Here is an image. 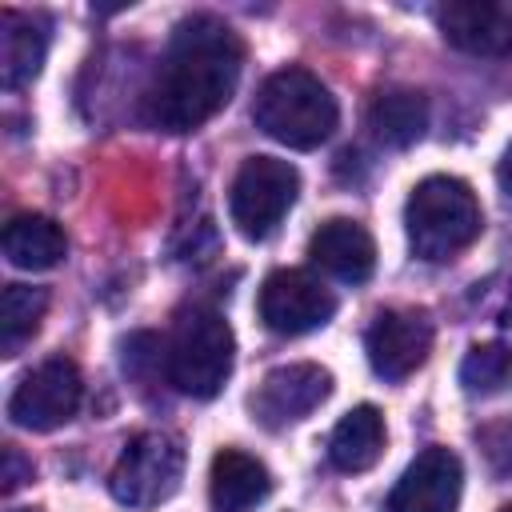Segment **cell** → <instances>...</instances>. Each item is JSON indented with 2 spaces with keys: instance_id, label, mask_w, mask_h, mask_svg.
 Segmentation results:
<instances>
[{
  "instance_id": "cell-20",
  "label": "cell",
  "mask_w": 512,
  "mask_h": 512,
  "mask_svg": "<svg viewBox=\"0 0 512 512\" xmlns=\"http://www.w3.org/2000/svg\"><path fill=\"white\" fill-rule=\"evenodd\" d=\"M512 376V348L500 344V340H488V344H472L468 356L460 360V384L464 392L472 396H492L508 384Z\"/></svg>"
},
{
  "instance_id": "cell-5",
  "label": "cell",
  "mask_w": 512,
  "mask_h": 512,
  "mask_svg": "<svg viewBox=\"0 0 512 512\" xmlns=\"http://www.w3.org/2000/svg\"><path fill=\"white\" fill-rule=\"evenodd\" d=\"M300 192V172L280 156H248L228 192V216L240 236L264 240L288 216Z\"/></svg>"
},
{
  "instance_id": "cell-24",
  "label": "cell",
  "mask_w": 512,
  "mask_h": 512,
  "mask_svg": "<svg viewBox=\"0 0 512 512\" xmlns=\"http://www.w3.org/2000/svg\"><path fill=\"white\" fill-rule=\"evenodd\" d=\"M500 512H512V504H504V508H500Z\"/></svg>"
},
{
  "instance_id": "cell-17",
  "label": "cell",
  "mask_w": 512,
  "mask_h": 512,
  "mask_svg": "<svg viewBox=\"0 0 512 512\" xmlns=\"http://www.w3.org/2000/svg\"><path fill=\"white\" fill-rule=\"evenodd\" d=\"M384 452V416L372 404L352 408L328 436V460L340 472H368Z\"/></svg>"
},
{
  "instance_id": "cell-8",
  "label": "cell",
  "mask_w": 512,
  "mask_h": 512,
  "mask_svg": "<svg viewBox=\"0 0 512 512\" xmlns=\"http://www.w3.org/2000/svg\"><path fill=\"white\" fill-rule=\"evenodd\" d=\"M336 312V296L300 268H280L260 288V320L280 336H304L324 328Z\"/></svg>"
},
{
  "instance_id": "cell-15",
  "label": "cell",
  "mask_w": 512,
  "mask_h": 512,
  "mask_svg": "<svg viewBox=\"0 0 512 512\" xmlns=\"http://www.w3.org/2000/svg\"><path fill=\"white\" fill-rule=\"evenodd\" d=\"M4 256L12 268L24 272H48L68 256V236L52 216L20 212L4 228Z\"/></svg>"
},
{
  "instance_id": "cell-16",
  "label": "cell",
  "mask_w": 512,
  "mask_h": 512,
  "mask_svg": "<svg viewBox=\"0 0 512 512\" xmlns=\"http://www.w3.org/2000/svg\"><path fill=\"white\" fill-rule=\"evenodd\" d=\"M368 128L388 148H408L428 128V96L416 88H384L368 108Z\"/></svg>"
},
{
  "instance_id": "cell-21",
  "label": "cell",
  "mask_w": 512,
  "mask_h": 512,
  "mask_svg": "<svg viewBox=\"0 0 512 512\" xmlns=\"http://www.w3.org/2000/svg\"><path fill=\"white\" fill-rule=\"evenodd\" d=\"M24 480H32V464H24L16 448H4V492L20 488Z\"/></svg>"
},
{
  "instance_id": "cell-7",
  "label": "cell",
  "mask_w": 512,
  "mask_h": 512,
  "mask_svg": "<svg viewBox=\"0 0 512 512\" xmlns=\"http://www.w3.org/2000/svg\"><path fill=\"white\" fill-rule=\"evenodd\" d=\"M80 396H84V380H80V368L68 360V356H52L44 364H36L12 392L8 400V416L12 424L20 428H32V432H52L60 424H68L80 408Z\"/></svg>"
},
{
  "instance_id": "cell-4",
  "label": "cell",
  "mask_w": 512,
  "mask_h": 512,
  "mask_svg": "<svg viewBox=\"0 0 512 512\" xmlns=\"http://www.w3.org/2000/svg\"><path fill=\"white\" fill-rule=\"evenodd\" d=\"M232 356H236V340L228 320L216 308H188L172 328L164 364H168V380L184 396L208 400L232 376Z\"/></svg>"
},
{
  "instance_id": "cell-6",
  "label": "cell",
  "mask_w": 512,
  "mask_h": 512,
  "mask_svg": "<svg viewBox=\"0 0 512 512\" xmlns=\"http://www.w3.org/2000/svg\"><path fill=\"white\" fill-rule=\"evenodd\" d=\"M180 476H184L180 440L168 432H140L116 456L108 488L124 508H156L180 488Z\"/></svg>"
},
{
  "instance_id": "cell-22",
  "label": "cell",
  "mask_w": 512,
  "mask_h": 512,
  "mask_svg": "<svg viewBox=\"0 0 512 512\" xmlns=\"http://www.w3.org/2000/svg\"><path fill=\"white\" fill-rule=\"evenodd\" d=\"M500 184H504V192L512 196V144H508L504 156H500Z\"/></svg>"
},
{
  "instance_id": "cell-19",
  "label": "cell",
  "mask_w": 512,
  "mask_h": 512,
  "mask_svg": "<svg viewBox=\"0 0 512 512\" xmlns=\"http://www.w3.org/2000/svg\"><path fill=\"white\" fill-rule=\"evenodd\" d=\"M44 308H48L44 288H28V284H8L4 288V296H0V348L8 356L40 328Z\"/></svg>"
},
{
  "instance_id": "cell-2",
  "label": "cell",
  "mask_w": 512,
  "mask_h": 512,
  "mask_svg": "<svg viewBox=\"0 0 512 512\" xmlns=\"http://www.w3.org/2000/svg\"><path fill=\"white\" fill-rule=\"evenodd\" d=\"M252 120L276 144L308 152L336 132L340 108L336 96L320 84V76H312L308 68H280L260 84Z\"/></svg>"
},
{
  "instance_id": "cell-10",
  "label": "cell",
  "mask_w": 512,
  "mask_h": 512,
  "mask_svg": "<svg viewBox=\"0 0 512 512\" xmlns=\"http://www.w3.org/2000/svg\"><path fill=\"white\" fill-rule=\"evenodd\" d=\"M460 488H464L460 456L432 444L404 468V476L388 492V512H456Z\"/></svg>"
},
{
  "instance_id": "cell-11",
  "label": "cell",
  "mask_w": 512,
  "mask_h": 512,
  "mask_svg": "<svg viewBox=\"0 0 512 512\" xmlns=\"http://www.w3.org/2000/svg\"><path fill=\"white\" fill-rule=\"evenodd\" d=\"M332 392V376L320 364H280L252 396V412L264 428H284L320 408Z\"/></svg>"
},
{
  "instance_id": "cell-1",
  "label": "cell",
  "mask_w": 512,
  "mask_h": 512,
  "mask_svg": "<svg viewBox=\"0 0 512 512\" xmlns=\"http://www.w3.org/2000/svg\"><path fill=\"white\" fill-rule=\"evenodd\" d=\"M244 64L240 36L216 16H188L160 60L148 92V120L164 132H192L212 120L236 92Z\"/></svg>"
},
{
  "instance_id": "cell-3",
  "label": "cell",
  "mask_w": 512,
  "mask_h": 512,
  "mask_svg": "<svg viewBox=\"0 0 512 512\" xmlns=\"http://www.w3.org/2000/svg\"><path fill=\"white\" fill-rule=\"evenodd\" d=\"M404 228L408 244L420 260L444 264L476 244L484 216L476 192L456 176H428L412 188L404 204Z\"/></svg>"
},
{
  "instance_id": "cell-13",
  "label": "cell",
  "mask_w": 512,
  "mask_h": 512,
  "mask_svg": "<svg viewBox=\"0 0 512 512\" xmlns=\"http://www.w3.org/2000/svg\"><path fill=\"white\" fill-rule=\"evenodd\" d=\"M308 256H312V264H320L328 276H336L344 284H364L376 268V244H372L368 228L348 216L324 220L308 240Z\"/></svg>"
},
{
  "instance_id": "cell-18",
  "label": "cell",
  "mask_w": 512,
  "mask_h": 512,
  "mask_svg": "<svg viewBox=\"0 0 512 512\" xmlns=\"http://www.w3.org/2000/svg\"><path fill=\"white\" fill-rule=\"evenodd\" d=\"M48 52V36L32 16H4V88H20L28 84Z\"/></svg>"
},
{
  "instance_id": "cell-14",
  "label": "cell",
  "mask_w": 512,
  "mask_h": 512,
  "mask_svg": "<svg viewBox=\"0 0 512 512\" xmlns=\"http://www.w3.org/2000/svg\"><path fill=\"white\" fill-rule=\"evenodd\" d=\"M268 492H272V476L256 456L240 448H220L212 456V472H208L212 512H252L256 504L268 500Z\"/></svg>"
},
{
  "instance_id": "cell-9",
  "label": "cell",
  "mask_w": 512,
  "mask_h": 512,
  "mask_svg": "<svg viewBox=\"0 0 512 512\" xmlns=\"http://www.w3.org/2000/svg\"><path fill=\"white\" fill-rule=\"evenodd\" d=\"M364 352L376 376L404 380L432 352V320L416 308H384L364 332Z\"/></svg>"
},
{
  "instance_id": "cell-23",
  "label": "cell",
  "mask_w": 512,
  "mask_h": 512,
  "mask_svg": "<svg viewBox=\"0 0 512 512\" xmlns=\"http://www.w3.org/2000/svg\"><path fill=\"white\" fill-rule=\"evenodd\" d=\"M504 324H508V332H512V300H508V312H504Z\"/></svg>"
},
{
  "instance_id": "cell-12",
  "label": "cell",
  "mask_w": 512,
  "mask_h": 512,
  "mask_svg": "<svg viewBox=\"0 0 512 512\" xmlns=\"http://www.w3.org/2000/svg\"><path fill=\"white\" fill-rule=\"evenodd\" d=\"M444 40L468 56L512 52V4L500 0H452L436 12Z\"/></svg>"
}]
</instances>
